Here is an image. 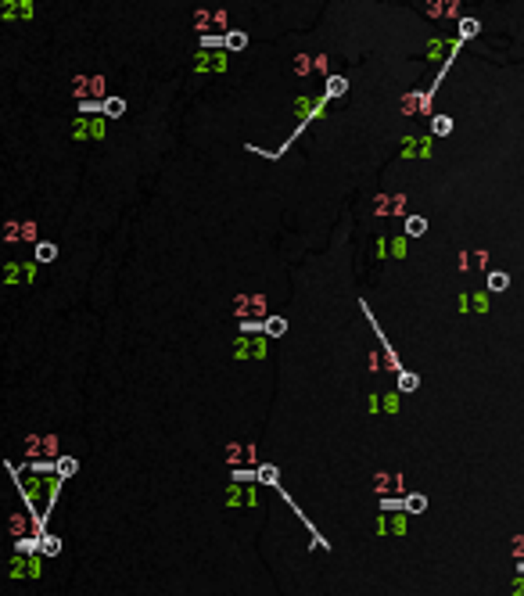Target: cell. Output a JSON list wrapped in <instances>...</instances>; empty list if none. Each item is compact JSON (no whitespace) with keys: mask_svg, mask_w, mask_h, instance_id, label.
I'll use <instances>...</instances> for the list:
<instances>
[{"mask_svg":"<svg viewBox=\"0 0 524 596\" xmlns=\"http://www.w3.org/2000/svg\"><path fill=\"white\" fill-rule=\"evenodd\" d=\"M233 352H237V356H262V352H266V341H259V338H255V341L241 338V341L233 345Z\"/></svg>","mask_w":524,"mask_h":596,"instance_id":"9c48e42d","label":"cell"},{"mask_svg":"<svg viewBox=\"0 0 524 596\" xmlns=\"http://www.w3.org/2000/svg\"><path fill=\"white\" fill-rule=\"evenodd\" d=\"M72 93H76V101L83 104V101H104V76H76L72 80Z\"/></svg>","mask_w":524,"mask_h":596,"instance_id":"7a4b0ae2","label":"cell"},{"mask_svg":"<svg viewBox=\"0 0 524 596\" xmlns=\"http://www.w3.org/2000/svg\"><path fill=\"white\" fill-rule=\"evenodd\" d=\"M506 284H510V277H506V273H488V291H503Z\"/></svg>","mask_w":524,"mask_h":596,"instance_id":"d6986e66","label":"cell"},{"mask_svg":"<svg viewBox=\"0 0 524 596\" xmlns=\"http://www.w3.org/2000/svg\"><path fill=\"white\" fill-rule=\"evenodd\" d=\"M474 33H478V22H474V19L459 22V36H474Z\"/></svg>","mask_w":524,"mask_h":596,"instance_id":"484cf974","label":"cell"},{"mask_svg":"<svg viewBox=\"0 0 524 596\" xmlns=\"http://www.w3.org/2000/svg\"><path fill=\"white\" fill-rule=\"evenodd\" d=\"M8 528L14 531V539H25V531H29L25 514H11V517H8Z\"/></svg>","mask_w":524,"mask_h":596,"instance_id":"7c38bea8","label":"cell"},{"mask_svg":"<svg viewBox=\"0 0 524 596\" xmlns=\"http://www.w3.org/2000/svg\"><path fill=\"white\" fill-rule=\"evenodd\" d=\"M345 90V80H330V93H341Z\"/></svg>","mask_w":524,"mask_h":596,"instance_id":"d6a6232c","label":"cell"},{"mask_svg":"<svg viewBox=\"0 0 524 596\" xmlns=\"http://www.w3.org/2000/svg\"><path fill=\"white\" fill-rule=\"evenodd\" d=\"M61 550V542L54 536H40V557H54Z\"/></svg>","mask_w":524,"mask_h":596,"instance_id":"2e32d148","label":"cell"},{"mask_svg":"<svg viewBox=\"0 0 524 596\" xmlns=\"http://www.w3.org/2000/svg\"><path fill=\"white\" fill-rule=\"evenodd\" d=\"M470 302H474V309H478V312H485V309H488V298H485V295H474Z\"/></svg>","mask_w":524,"mask_h":596,"instance_id":"f546056e","label":"cell"},{"mask_svg":"<svg viewBox=\"0 0 524 596\" xmlns=\"http://www.w3.org/2000/svg\"><path fill=\"white\" fill-rule=\"evenodd\" d=\"M431 130H435V133H438V137H446V133H449V130H453V119H446V115H438V119H435V122H431Z\"/></svg>","mask_w":524,"mask_h":596,"instance_id":"7402d4cb","label":"cell"},{"mask_svg":"<svg viewBox=\"0 0 524 596\" xmlns=\"http://www.w3.org/2000/svg\"><path fill=\"white\" fill-rule=\"evenodd\" d=\"M25 457L33 463H54L58 457V438L54 435H29L25 438Z\"/></svg>","mask_w":524,"mask_h":596,"instance_id":"6da1fadb","label":"cell"},{"mask_svg":"<svg viewBox=\"0 0 524 596\" xmlns=\"http://www.w3.org/2000/svg\"><path fill=\"white\" fill-rule=\"evenodd\" d=\"M388 244H391L388 252H391L395 259H399V255H406V241H402V238H395V241H388Z\"/></svg>","mask_w":524,"mask_h":596,"instance_id":"4316f807","label":"cell"},{"mask_svg":"<svg viewBox=\"0 0 524 596\" xmlns=\"http://www.w3.org/2000/svg\"><path fill=\"white\" fill-rule=\"evenodd\" d=\"M259 478H262L266 485H277V467H262V470H259Z\"/></svg>","mask_w":524,"mask_h":596,"instance_id":"83f0119b","label":"cell"},{"mask_svg":"<svg viewBox=\"0 0 524 596\" xmlns=\"http://www.w3.org/2000/svg\"><path fill=\"white\" fill-rule=\"evenodd\" d=\"M391 531H395V536H402V531H406V517H402V514L391 517Z\"/></svg>","mask_w":524,"mask_h":596,"instance_id":"f1b7e54d","label":"cell"},{"mask_svg":"<svg viewBox=\"0 0 524 596\" xmlns=\"http://www.w3.org/2000/svg\"><path fill=\"white\" fill-rule=\"evenodd\" d=\"M4 284H33L36 280V262H8L0 273Z\"/></svg>","mask_w":524,"mask_h":596,"instance_id":"277c9868","label":"cell"},{"mask_svg":"<svg viewBox=\"0 0 524 596\" xmlns=\"http://www.w3.org/2000/svg\"><path fill=\"white\" fill-rule=\"evenodd\" d=\"M209 65H212V69H227V58H223V54H216V58L201 54V58L194 61V69H209Z\"/></svg>","mask_w":524,"mask_h":596,"instance_id":"9a60e30c","label":"cell"},{"mask_svg":"<svg viewBox=\"0 0 524 596\" xmlns=\"http://www.w3.org/2000/svg\"><path fill=\"white\" fill-rule=\"evenodd\" d=\"M0 19L11 22V19H33V4L29 0H8V4H0Z\"/></svg>","mask_w":524,"mask_h":596,"instance_id":"52a82bcc","label":"cell"},{"mask_svg":"<svg viewBox=\"0 0 524 596\" xmlns=\"http://www.w3.org/2000/svg\"><path fill=\"white\" fill-rule=\"evenodd\" d=\"M54 259H58V244L36 241V262H54Z\"/></svg>","mask_w":524,"mask_h":596,"instance_id":"8fae6325","label":"cell"},{"mask_svg":"<svg viewBox=\"0 0 524 596\" xmlns=\"http://www.w3.org/2000/svg\"><path fill=\"white\" fill-rule=\"evenodd\" d=\"M402 507H406V510H413V514H420V510L427 507V499H424V496H409V499H406Z\"/></svg>","mask_w":524,"mask_h":596,"instance_id":"603a6c76","label":"cell"},{"mask_svg":"<svg viewBox=\"0 0 524 596\" xmlns=\"http://www.w3.org/2000/svg\"><path fill=\"white\" fill-rule=\"evenodd\" d=\"M399 388L413 391V388H417V374H399Z\"/></svg>","mask_w":524,"mask_h":596,"instance_id":"d4e9b609","label":"cell"},{"mask_svg":"<svg viewBox=\"0 0 524 596\" xmlns=\"http://www.w3.org/2000/svg\"><path fill=\"white\" fill-rule=\"evenodd\" d=\"M0 238H4V241H22V223H14V219L4 223V227H0Z\"/></svg>","mask_w":524,"mask_h":596,"instance_id":"e0dca14e","label":"cell"},{"mask_svg":"<svg viewBox=\"0 0 524 596\" xmlns=\"http://www.w3.org/2000/svg\"><path fill=\"white\" fill-rule=\"evenodd\" d=\"M244 43H248L244 33H230V36H227V47H233V51H244Z\"/></svg>","mask_w":524,"mask_h":596,"instance_id":"cb8c5ba5","label":"cell"},{"mask_svg":"<svg viewBox=\"0 0 524 596\" xmlns=\"http://www.w3.org/2000/svg\"><path fill=\"white\" fill-rule=\"evenodd\" d=\"M22 241H29V244H36L40 238H36V223H33V219H25V223H22Z\"/></svg>","mask_w":524,"mask_h":596,"instance_id":"44dd1931","label":"cell"},{"mask_svg":"<svg viewBox=\"0 0 524 596\" xmlns=\"http://www.w3.org/2000/svg\"><path fill=\"white\" fill-rule=\"evenodd\" d=\"M72 137L76 140H101L104 137V119H76Z\"/></svg>","mask_w":524,"mask_h":596,"instance_id":"5b68a950","label":"cell"},{"mask_svg":"<svg viewBox=\"0 0 524 596\" xmlns=\"http://www.w3.org/2000/svg\"><path fill=\"white\" fill-rule=\"evenodd\" d=\"M424 230H427V223H424L420 216H409V219H406V233H413V238H417V233H424Z\"/></svg>","mask_w":524,"mask_h":596,"instance_id":"ffe728a7","label":"cell"},{"mask_svg":"<svg viewBox=\"0 0 524 596\" xmlns=\"http://www.w3.org/2000/svg\"><path fill=\"white\" fill-rule=\"evenodd\" d=\"M385 410L395 413V410H399V399H395V396H385Z\"/></svg>","mask_w":524,"mask_h":596,"instance_id":"4dcf8cb0","label":"cell"},{"mask_svg":"<svg viewBox=\"0 0 524 596\" xmlns=\"http://www.w3.org/2000/svg\"><path fill=\"white\" fill-rule=\"evenodd\" d=\"M8 575H11V578H40V575H43V557H40V553H33V557L14 553L11 564H8Z\"/></svg>","mask_w":524,"mask_h":596,"instance_id":"3957f363","label":"cell"},{"mask_svg":"<svg viewBox=\"0 0 524 596\" xmlns=\"http://www.w3.org/2000/svg\"><path fill=\"white\" fill-rule=\"evenodd\" d=\"M101 112L115 119V115H122V112H126V101H122V98H104V104H101Z\"/></svg>","mask_w":524,"mask_h":596,"instance_id":"5bb4252c","label":"cell"},{"mask_svg":"<svg viewBox=\"0 0 524 596\" xmlns=\"http://www.w3.org/2000/svg\"><path fill=\"white\" fill-rule=\"evenodd\" d=\"M262 327H266V334H269V338H280L284 331H288V320H284V317H269Z\"/></svg>","mask_w":524,"mask_h":596,"instance_id":"4fadbf2b","label":"cell"},{"mask_svg":"<svg viewBox=\"0 0 524 596\" xmlns=\"http://www.w3.org/2000/svg\"><path fill=\"white\" fill-rule=\"evenodd\" d=\"M327 104V98H320V101H309V98H301L298 104H295V112L301 115V119H312L316 112H320V108Z\"/></svg>","mask_w":524,"mask_h":596,"instance_id":"30bf717a","label":"cell"},{"mask_svg":"<svg viewBox=\"0 0 524 596\" xmlns=\"http://www.w3.org/2000/svg\"><path fill=\"white\" fill-rule=\"evenodd\" d=\"M456 47H459V40H431V47H427V58H431V61H438V58L453 54Z\"/></svg>","mask_w":524,"mask_h":596,"instance_id":"ba28073f","label":"cell"},{"mask_svg":"<svg viewBox=\"0 0 524 596\" xmlns=\"http://www.w3.org/2000/svg\"><path fill=\"white\" fill-rule=\"evenodd\" d=\"M237 317H244V323H251L255 317H266V302L259 295H251V298H237Z\"/></svg>","mask_w":524,"mask_h":596,"instance_id":"8992f818","label":"cell"},{"mask_svg":"<svg viewBox=\"0 0 524 596\" xmlns=\"http://www.w3.org/2000/svg\"><path fill=\"white\" fill-rule=\"evenodd\" d=\"M54 470H58V478H69V474H76V460H72V457H61V460L54 463Z\"/></svg>","mask_w":524,"mask_h":596,"instance_id":"ac0fdd59","label":"cell"},{"mask_svg":"<svg viewBox=\"0 0 524 596\" xmlns=\"http://www.w3.org/2000/svg\"><path fill=\"white\" fill-rule=\"evenodd\" d=\"M251 478H255L251 470H233V481H251Z\"/></svg>","mask_w":524,"mask_h":596,"instance_id":"1f68e13d","label":"cell"}]
</instances>
